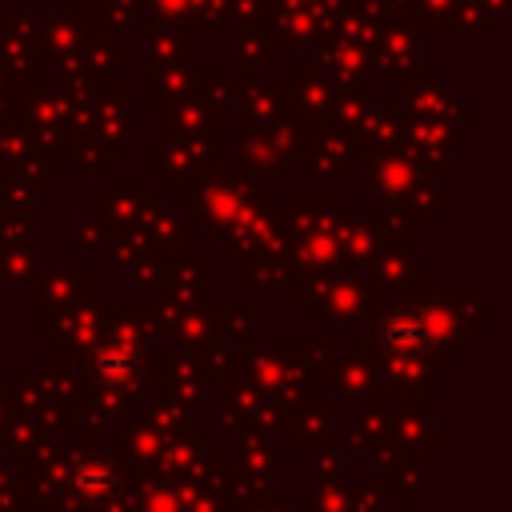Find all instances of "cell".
<instances>
[{
	"mask_svg": "<svg viewBox=\"0 0 512 512\" xmlns=\"http://www.w3.org/2000/svg\"><path fill=\"white\" fill-rule=\"evenodd\" d=\"M76 488H80V492H92V488L104 492V488H112V472H108L104 464H96V468L84 464V468L76 472Z\"/></svg>",
	"mask_w": 512,
	"mask_h": 512,
	"instance_id": "1",
	"label": "cell"
}]
</instances>
